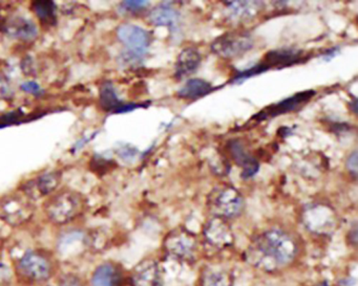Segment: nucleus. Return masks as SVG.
<instances>
[{
  "mask_svg": "<svg viewBox=\"0 0 358 286\" xmlns=\"http://www.w3.org/2000/svg\"><path fill=\"white\" fill-rule=\"evenodd\" d=\"M298 244L281 229L265 231L249 248V260L266 271L288 265L298 254Z\"/></svg>",
  "mask_w": 358,
  "mask_h": 286,
  "instance_id": "f257e3e1",
  "label": "nucleus"
},
{
  "mask_svg": "<svg viewBox=\"0 0 358 286\" xmlns=\"http://www.w3.org/2000/svg\"><path fill=\"white\" fill-rule=\"evenodd\" d=\"M17 275L31 283H44L56 273L52 255L41 250H27L17 259Z\"/></svg>",
  "mask_w": 358,
  "mask_h": 286,
  "instance_id": "f03ea898",
  "label": "nucleus"
},
{
  "mask_svg": "<svg viewBox=\"0 0 358 286\" xmlns=\"http://www.w3.org/2000/svg\"><path fill=\"white\" fill-rule=\"evenodd\" d=\"M81 196L74 192H61L55 195L45 205V213L55 224H70L84 211Z\"/></svg>",
  "mask_w": 358,
  "mask_h": 286,
  "instance_id": "7ed1b4c3",
  "label": "nucleus"
},
{
  "mask_svg": "<svg viewBox=\"0 0 358 286\" xmlns=\"http://www.w3.org/2000/svg\"><path fill=\"white\" fill-rule=\"evenodd\" d=\"M208 206L214 216L224 220L235 218L242 214L245 206L243 196L233 186L220 187L210 193Z\"/></svg>",
  "mask_w": 358,
  "mask_h": 286,
  "instance_id": "20e7f679",
  "label": "nucleus"
},
{
  "mask_svg": "<svg viewBox=\"0 0 358 286\" xmlns=\"http://www.w3.org/2000/svg\"><path fill=\"white\" fill-rule=\"evenodd\" d=\"M255 45L248 31H232L223 34L212 41L210 49L214 54L224 59H235L249 52Z\"/></svg>",
  "mask_w": 358,
  "mask_h": 286,
  "instance_id": "39448f33",
  "label": "nucleus"
},
{
  "mask_svg": "<svg viewBox=\"0 0 358 286\" xmlns=\"http://www.w3.org/2000/svg\"><path fill=\"white\" fill-rule=\"evenodd\" d=\"M196 244V236L185 228L175 229L164 239V248L167 253L182 261L194 259Z\"/></svg>",
  "mask_w": 358,
  "mask_h": 286,
  "instance_id": "423d86ee",
  "label": "nucleus"
},
{
  "mask_svg": "<svg viewBox=\"0 0 358 286\" xmlns=\"http://www.w3.org/2000/svg\"><path fill=\"white\" fill-rule=\"evenodd\" d=\"M316 94V90H312L298 92V94H293V96H289V98L284 99L279 103L271 104V105L264 108L259 114H255L251 118V121L255 122V123H261V122L277 118V116H282V114H289V112L301 109Z\"/></svg>",
  "mask_w": 358,
  "mask_h": 286,
  "instance_id": "0eeeda50",
  "label": "nucleus"
},
{
  "mask_svg": "<svg viewBox=\"0 0 358 286\" xmlns=\"http://www.w3.org/2000/svg\"><path fill=\"white\" fill-rule=\"evenodd\" d=\"M118 38L127 47V53L142 59L149 51L151 34L138 25L125 23L117 31Z\"/></svg>",
  "mask_w": 358,
  "mask_h": 286,
  "instance_id": "6e6552de",
  "label": "nucleus"
},
{
  "mask_svg": "<svg viewBox=\"0 0 358 286\" xmlns=\"http://www.w3.org/2000/svg\"><path fill=\"white\" fill-rule=\"evenodd\" d=\"M304 222L307 228L318 234H327L335 226V214L330 207L316 204L304 211Z\"/></svg>",
  "mask_w": 358,
  "mask_h": 286,
  "instance_id": "1a4fd4ad",
  "label": "nucleus"
},
{
  "mask_svg": "<svg viewBox=\"0 0 358 286\" xmlns=\"http://www.w3.org/2000/svg\"><path fill=\"white\" fill-rule=\"evenodd\" d=\"M311 56H308L304 51L293 49V47H284V49H273L267 53L261 62L271 68H286V67L293 66V65L300 64L306 62Z\"/></svg>",
  "mask_w": 358,
  "mask_h": 286,
  "instance_id": "9d476101",
  "label": "nucleus"
},
{
  "mask_svg": "<svg viewBox=\"0 0 358 286\" xmlns=\"http://www.w3.org/2000/svg\"><path fill=\"white\" fill-rule=\"evenodd\" d=\"M204 236L208 244L216 248H225L233 244V233L229 224L222 217L214 216L204 226Z\"/></svg>",
  "mask_w": 358,
  "mask_h": 286,
  "instance_id": "9b49d317",
  "label": "nucleus"
},
{
  "mask_svg": "<svg viewBox=\"0 0 358 286\" xmlns=\"http://www.w3.org/2000/svg\"><path fill=\"white\" fill-rule=\"evenodd\" d=\"M227 147L232 159L243 169L241 173L242 179H251L259 172V161L257 157L251 155L241 140H230L227 143Z\"/></svg>",
  "mask_w": 358,
  "mask_h": 286,
  "instance_id": "f8f14e48",
  "label": "nucleus"
},
{
  "mask_svg": "<svg viewBox=\"0 0 358 286\" xmlns=\"http://www.w3.org/2000/svg\"><path fill=\"white\" fill-rule=\"evenodd\" d=\"M32 216L29 205L23 203L17 197H5L0 203V218L11 226L25 224Z\"/></svg>",
  "mask_w": 358,
  "mask_h": 286,
  "instance_id": "ddd939ff",
  "label": "nucleus"
},
{
  "mask_svg": "<svg viewBox=\"0 0 358 286\" xmlns=\"http://www.w3.org/2000/svg\"><path fill=\"white\" fill-rule=\"evenodd\" d=\"M133 286H163L162 273L158 262L146 259L135 266L131 275Z\"/></svg>",
  "mask_w": 358,
  "mask_h": 286,
  "instance_id": "4468645a",
  "label": "nucleus"
},
{
  "mask_svg": "<svg viewBox=\"0 0 358 286\" xmlns=\"http://www.w3.org/2000/svg\"><path fill=\"white\" fill-rule=\"evenodd\" d=\"M88 246V237L80 231H70L61 235L57 242V252L64 258L74 257L79 255L80 252Z\"/></svg>",
  "mask_w": 358,
  "mask_h": 286,
  "instance_id": "2eb2a0df",
  "label": "nucleus"
},
{
  "mask_svg": "<svg viewBox=\"0 0 358 286\" xmlns=\"http://www.w3.org/2000/svg\"><path fill=\"white\" fill-rule=\"evenodd\" d=\"M202 62L200 52L194 47H186L179 54L175 64V78L183 80L198 70Z\"/></svg>",
  "mask_w": 358,
  "mask_h": 286,
  "instance_id": "dca6fc26",
  "label": "nucleus"
},
{
  "mask_svg": "<svg viewBox=\"0 0 358 286\" xmlns=\"http://www.w3.org/2000/svg\"><path fill=\"white\" fill-rule=\"evenodd\" d=\"M123 282L121 268L113 262H104L95 268L90 277L92 286H121Z\"/></svg>",
  "mask_w": 358,
  "mask_h": 286,
  "instance_id": "f3484780",
  "label": "nucleus"
},
{
  "mask_svg": "<svg viewBox=\"0 0 358 286\" xmlns=\"http://www.w3.org/2000/svg\"><path fill=\"white\" fill-rule=\"evenodd\" d=\"M218 88L212 86V83L204 79L194 78L190 79L184 86L178 90L177 96L183 100L196 101L198 99L203 98L207 94H212Z\"/></svg>",
  "mask_w": 358,
  "mask_h": 286,
  "instance_id": "a211bd4d",
  "label": "nucleus"
},
{
  "mask_svg": "<svg viewBox=\"0 0 358 286\" xmlns=\"http://www.w3.org/2000/svg\"><path fill=\"white\" fill-rule=\"evenodd\" d=\"M149 19L151 25H155V27H166L172 29L178 25L180 14L171 7L170 3H162V5H157L149 13Z\"/></svg>",
  "mask_w": 358,
  "mask_h": 286,
  "instance_id": "6ab92c4d",
  "label": "nucleus"
},
{
  "mask_svg": "<svg viewBox=\"0 0 358 286\" xmlns=\"http://www.w3.org/2000/svg\"><path fill=\"white\" fill-rule=\"evenodd\" d=\"M201 285L202 286H232L233 285V275L226 268H206L201 275Z\"/></svg>",
  "mask_w": 358,
  "mask_h": 286,
  "instance_id": "aec40b11",
  "label": "nucleus"
},
{
  "mask_svg": "<svg viewBox=\"0 0 358 286\" xmlns=\"http://www.w3.org/2000/svg\"><path fill=\"white\" fill-rule=\"evenodd\" d=\"M225 5L231 16L239 19L253 17L261 7L259 1H225Z\"/></svg>",
  "mask_w": 358,
  "mask_h": 286,
  "instance_id": "412c9836",
  "label": "nucleus"
},
{
  "mask_svg": "<svg viewBox=\"0 0 358 286\" xmlns=\"http://www.w3.org/2000/svg\"><path fill=\"white\" fill-rule=\"evenodd\" d=\"M100 104L105 112H119L123 102L118 99L115 88L111 82L104 83L100 90Z\"/></svg>",
  "mask_w": 358,
  "mask_h": 286,
  "instance_id": "4be33fe9",
  "label": "nucleus"
},
{
  "mask_svg": "<svg viewBox=\"0 0 358 286\" xmlns=\"http://www.w3.org/2000/svg\"><path fill=\"white\" fill-rule=\"evenodd\" d=\"M32 10L43 25H52L56 21V5L53 1H35L32 3Z\"/></svg>",
  "mask_w": 358,
  "mask_h": 286,
  "instance_id": "5701e85b",
  "label": "nucleus"
},
{
  "mask_svg": "<svg viewBox=\"0 0 358 286\" xmlns=\"http://www.w3.org/2000/svg\"><path fill=\"white\" fill-rule=\"evenodd\" d=\"M14 35L23 40H29L36 37L37 29L36 25L31 21L25 18L16 19L13 23Z\"/></svg>",
  "mask_w": 358,
  "mask_h": 286,
  "instance_id": "b1692460",
  "label": "nucleus"
},
{
  "mask_svg": "<svg viewBox=\"0 0 358 286\" xmlns=\"http://www.w3.org/2000/svg\"><path fill=\"white\" fill-rule=\"evenodd\" d=\"M268 67L266 65L259 62L253 65V66L249 67V68H246V70H237L235 74L230 79L229 83H231V84H239V83H243L247 79L259 76V75L264 74V73L268 72Z\"/></svg>",
  "mask_w": 358,
  "mask_h": 286,
  "instance_id": "393cba45",
  "label": "nucleus"
},
{
  "mask_svg": "<svg viewBox=\"0 0 358 286\" xmlns=\"http://www.w3.org/2000/svg\"><path fill=\"white\" fill-rule=\"evenodd\" d=\"M60 181V175L59 173H49V174L42 175L37 181V189L41 195L50 194L52 191L58 186Z\"/></svg>",
  "mask_w": 358,
  "mask_h": 286,
  "instance_id": "a878e982",
  "label": "nucleus"
},
{
  "mask_svg": "<svg viewBox=\"0 0 358 286\" xmlns=\"http://www.w3.org/2000/svg\"><path fill=\"white\" fill-rule=\"evenodd\" d=\"M115 166L113 161H107V159H102V157H98V155L92 157L90 164V170L95 174L99 175V177L106 174Z\"/></svg>",
  "mask_w": 358,
  "mask_h": 286,
  "instance_id": "bb28decb",
  "label": "nucleus"
},
{
  "mask_svg": "<svg viewBox=\"0 0 358 286\" xmlns=\"http://www.w3.org/2000/svg\"><path fill=\"white\" fill-rule=\"evenodd\" d=\"M58 286H86V284L79 277L68 274L59 278Z\"/></svg>",
  "mask_w": 358,
  "mask_h": 286,
  "instance_id": "cd10ccee",
  "label": "nucleus"
},
{
  "mask_svg": "<svg viewBox=\"0 0 358 286\" xmlns=\"http://www.w3.org/2000/svg\"><path fill=\"white\" fill-rule=\"evenodd\" d=\"M149 5V1H123L121 7L127 12H139Z\"/></svg>",
  "mask_w": 358,
  "mask_h": 286,
  "instance_id": "c85d7f7f",
  "label": "nucleus"
},
{
  "mask_svg": "<svg viewBox=\"0 0 358 286\" xmlns=\"http://www.w3.org/2000/svg\"><path fill=\"white\" fill-rule=\"evenodd\" d=\"M357 151H353L348 157L346 161V168L349 171L350 174L353 175V177H357Z\"/></svg>",
  "mask_w": 358,
  "mask_h": 286,
  "instance_id": "c756f323",
  "label": "nucleus"
},
{
  "mask_svg": "<svg viewBox=\"0 0 358 286\" xmlns=\"http://www.w3.org/2000/svg\"><path fill=\"white\" fill-rule=\"evenodd\" d=\"M11 282V272L5 264L0 263V286H5Z\"/></svg>",
  "mask_w": 358,
  "mask_h": 286,
  "instance_id": "7c9ffc66",
  "label": "nucleus"
},
{
  "mask_svg": "<svg viewBox=\"0 0 358 286\" xmlns=\"http://www.w3.org/2000/svg\"><path fill=\"white\" fill-rule=\"evenodd\" d=\"M21 90L25 92H29V94H38L40 92V86L37 83L29 81V82L23 83L21 86Z\"/></svg>",
  "mask_w": 358,
  "mask_h": 286,
  "instance_id": "2f4dec72",
  "label": "nucleus"
},
{
  "mask_svg": "<svg viewBox=\"0 0 358 286\" xmlns=\"http://www.w3.org/2000/svg\"><path fill=\"white\" fill-rule=\"evenodd\" d=\"M350 105H352V110L354 114H357V99L353 98V101L350 102Z\"/></svg>",
  "mask_w": 358,
  "mask_h": 286,
  "instance_id": "473e14b6",
  "label": "nucleus"
}]
</instances>
